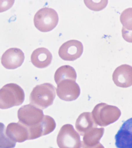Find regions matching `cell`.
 Instances as JSON below:
<instances>
[{
    "label": "cell",
    "instance_id": "ffe728a7",
    "mask_svg": "<svg viewBox=\"0 0 132 148\" xmlns=\"http://www.w3.org/2000/svg\"><path fill=\"white\" fill-rule=\"evenodd\" d=\"M84 2L87 7L91 10L99 11L106 7L108 1H100L99 3H95L94 1H84Z\"/></svg>",
    "mask_w": 132,
    "mask_h": 148
},
{
    "label": "cell",
    "instance_id": "e0dca14e",
    "mask_svg": "<svg viewBox=\"0 0 132 148\" xmlns=\"http://www.w3.org/2000/svg\"><path fill=\"white\" fill-rule=\"evenodd\" d=\"M16 143L6 135L4 124L0 123V148H13Z\"/></svg>",
    "mask_w": 132,
    "mask_h": 148
},
{
    "label": "cell",
    "instance_id": "44dd1931",
    "mask_svg": "<svg viewBox=\"0 0 132 148\" xmlns=\"http://www.w3.org/2000/svg\"><path fill=\"white\" fill-rule=\"evenodd\" d=\"M14 0L0 1V12H3L11 8L14 3Z\"/></svg>",
    "mask_w": 132,
    "mask_h": 148
},
{
    "label": "cell",
    "instance_id": "8992f818",
    "mask_svg": "<svg viewBox=\"0 0 132 148\" xmlns=\"http://www.w3.org/2000/svg\"><path fill=\"white\" fill-rule=\"evenodd\" d=\"M57 94L62 100L67 101L76 100L80 94L79 86L75 81L66 79L57 84Z\"/></svg>",
    "mask_w": 132,
    "mask_h": 148
},
{
    "label": "cell",
    "instance_id": "9c48e42d",
    "mask_svg": "<svg viewBox=\"0 0 132 148\" xmlns=\"http://www.w3.org/2000/svg\"><path fill=\"white\" fill-rule=\"evenodd\" d=\"M112 79L117 86L127 88L132 84V68L127 64L121 65L116 68Z\"/></svg>",
    "mask_w": 132,
    "mask_h": 148
},
{
    "label": "cell",
    "instance_id": "8fae6325",
    "mask_svg": "<svg viewBox=\"0 0 132 148\" xmlns=\"http://www.w3.org/2000/svg\"><path fill=\"white\" fill-rule=\"evenodd\" d=\"M57 143L60 146L66 147L67 144L77 145L79 143L80 136L72 125L66 124L60 129L57 136Z\"/></svg>",
    "mask_w": 132,
    "mask_h": 148
},
{
    "label": "cell",
    "instance_id": "7a4b0ae2",
    "mask_svg": "<svg viewBox=\"0 0 132 148\" xmlns=\"http://www.w3.org/2000/svg\"><path fill=\"white\" fill-rule=\"evenodd\" d=\"M23 89L15 83L6 84L0 89V108L6 109L21 105L25 100Z\"/></svg>",
    "mask_w": 132,
    "mask_h": 148
},
{
    "label": "cell",
    "instance_id": "6da1fadb",
    "mask_svg": "<svg viewBox=\"0 0 132 148\" xmlns=\"http://www.w3.org/2000/svg\"><path fill=\"white\" fill-rule=\"evenodd\" d=\"M56 88L49 83L37 85L30 95V104L44 109L53 105L56 96Z\"/></svg>",
    "mask_w": 132,
    "mask_h": 148
},
{
    "label": "cell",
    "instance_id": "52a82bcc",
    "mask_svg": "<svg viewBox=\"0 0 132 148\" xmlns=\"http://www.w3.org/2000/svg\"><path fill=\"white\" fill-rule=\"evenodd\" d=\"M83 46L78 40H71L62 44L59 50L60 57L65 61H73L82 55Z\"/></svg>",
    "mask_w": 132,
    "mask_h": 148
},
{
    "label": "cell",
    "instance_id": "ba28073f",
    "mask_svg": "<svg viewBox=\"0 0 132 148\" xmlns=\"http://www.w3.org/2000/svg\"><path fill=\"white\" fill-rule=\"evenodd\" d=\"M25 60V55L20 49L13 47L7 50L2 55V64L8 69H14L21 66Z\"/></svg>",
    "mask_w": 132,
    "mask_h": 148
},
{
    "label": "cell",
    "instance_id": "277c9868",
    "mask_svg": "<svg viewBox=\"0 0 132 148\" xmlns=\"http://www.w3.org/2000/svg\"><path fill=\"white\" fill-rule=\"evenodd\" d=\"M58 21V15L52 8L47 7L41 8L35 15V25L41 32L52 31L57 25Z\"/></svg>",
    "mask_w": 132,
    "mask_h": 148
},
{
    "label": "cell",
    "instance_id": "9a60e30c",
    "mask_svg": "<svg viewBox=\"0 0 132 148\" xmlns=\"http://www.w3.org/2000/svg\"><path fill=\"white\" fill-rule=\"evenodd\" d=\"M75 125L76 130L82 135H84L92 128L97 127L90 112L82 113L76 120Z\"/></svg>",
    "mask_w": 132,
    "mask_h": 148
},
{
    "label": "cell",
    "instance_id": "3957f363",
    "mask_svg": "<svg viewBox=\"0 0 132 148\" xmlns=\"http://www.w3.org/2000/svg\"><path fill=\"white\" fill-rule=\"evenodd\" d=\"M91 114L97 125L106 127L117 121L121 113L120 109L116 106L100 103L95 106Z\"/></svg>",
    "mask_w": 132,
    "mask_h": 148
},
{
    "label": "cell",
    "instance_id": "ac0fdd59",
    "mask_svg": "<svg viewBox=\"0 0 132 148\" xmlns=\"http://www.w3.org/2000/svg\"><path fill=\"white\" fill-rule=\"evenodd\" d=\"M120 21L123 25L122 31L131 32L132 8H128L124 10L120 17Z\"/></svg>",
    "mask_w": 132,
    "mask_h": 148
},
{
    "label": "cell",
    "instance_id": "5b68a950",
    "mask_svg": "<svg viewBox=\"0 0 132 148\" xmlns=\"http://www.w3.org/2000/svg\"><path fill=\"white\" fill-rule=\"evenodd\" d=\"M44 116L42 110L31 104L22 106L18 112L19 122L28 129L37 127L42 121Z\"/></svg>",
    "mask_w": 132,
    "mask_h": 148
},
{
    "label": "cell",
    "instance_id": "d6986e66",
    "mask_svg": "<svg viewBox=\"0 0 132 148\" xmlns=\"http://www.w3.org/2000/svg\"><path fill=\"white\" fill-rule=\"evenodd\" d=\"M104 132V128H93L84 134L83 138L87 142L98 140L102 136Z\"/></svg>",
    "mask_w": 132,
    "mask_h": 148
},
{
    "label": "cell",
    "instance_id": "30bf717a",
    "mask_svg": "<svg viewBox=\"0 0 132 148\" xmlns=\"http://www.w3.org/2000/svg\"><path fill=\"white\" fill-rule=\"evenodd\" d=\"M132 119L125 121L115 136L117 148H132Z\"/></svg>",
    "mask_w": 132,
    "mask_h": 148
},
{
    "label": "cell",
    "instance_id": "4fadbf2b",
    "mask_svg": "<svg viewBox=\"0 0 132 148\" xmlns=\"http://www.w3.org/2000/svg\"><path fill=\"white\" fill-rule=\"evenodd\" d=\"M6 135L11 140L19 142L29 139V133L28 128L19 122L9 124L7 127Z\"/></svg>",
    "mask_w": 132,
    "mask_h": 148
},
{
    "label": "cell",
    "instance_id": "2e32d148",
    "mask_svg": "<svg viewBox=\"0 0 132 148\" xmlns=\"http://www.w3.org/2000/svg\"><path fill=\"white\" fill-rule=\"evenodd\" d=\"M76 73L75 69L69 65H64L60 67L56 70L54 75V79L57 84L62 81L70 79L76 82Z\"/></svg>",
    "mask_w": 132,
    "mask_h": 148
},
{
    "label": "cell",
    "instance_id": "7c38bea8",
    "mask_svg": "<svg viewBox=\"0 0 132 148\" xmlns=\"http://www.w3.org/2000/svg\"><path fill=\"white\" fill-rule=\"evenodd\" d=\"M55 127L56 123L54 119L49 116L44 115L42 121L37 127L28 129L29 139L37 138L49 134L54 130Z\"/></svg>",
    "mask_w": 132,
    "mask_h": 148
},
{
    "label": "cell",
    "instance_id": "5bb4252c",
    "mask_svg": "<svg viewBox=\"0 0 132 148\" xmlns=\"http://www.w3.org/2000/svg\"><path fill=\"white\" fill-rule=\"evenodd\" d=\"M53 59L51 53L45 47H39L35 50L31 56V61L38 68H46L50 64Z\"/></svg>",
    "mask_w": 132,
    "mask_h": 148
}]
</instances>
